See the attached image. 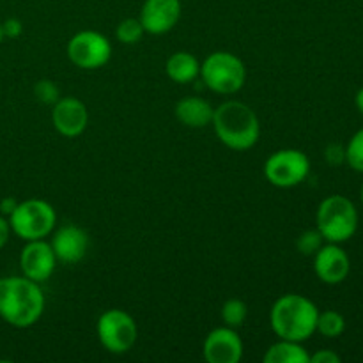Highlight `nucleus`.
Masks as SVG:
<instances>
[{
  "label": "nucleus",
  "mask_w": 363,
  "mask_h": 363,
  "mask_svg": "<svg viewBox=\"0 0 363 363\" xmlns=\"http://www.w3.org/2000/svg\"><path fill=\"white\" fill-rule=\"evenodd\" d=\"M46 300L38 282L27 277L0 279V318L14 328H30L41 319Z\"/></svg>",
  "instance_id": "nucleus-1"
},
{
  "label": "nucleus",
  "mask_w": 363,
  "mask_h": 363,
  "mask_svg": "<svg viewBox=\"0 0 363 363\" xmlns=\"http://www.w3.org/2000/svg\"><path fill=\"white\" fill-rule=\"evenodd\" d=\"M211 124L218 140L233 151H248L261 137L257 113L247 103L236 99L216 106Z\"/></svg>",
  "instance_id": "nucleus-2"
},
{
  "label": "nucleus",
  "mask_w": 363,
  "mask_h": 363,
  "mask_svg": "<svg viewBox=\"0 0 363 363\" xmlns=\"http://www.w3.org/2000/svg\"><path fill=\"white\" fill-rule=\"evenodd\" d=\"M319 308L312 300L301 294H284L273 303L269 312L272 330L279 339L305 342L318 328Z\"/></svg>",
  "instance_id": "nucleus-3"
},
{
  "label": "nucleus",
  "mask_w": 363,
  "mask_h": 363,
  "mask_svg": "<svg viewBox=\"0 0 363 363\" xmlns=\"http://www.w3.org/2000/svg\"><path fill=\"white\" fill-rule=\"evenodd\" d=\"M315 229L328 243H346L358 230L357 206L344 195H330L319 204Z\"/></svg>",
  "instance_id": "nucleus-4"
},
{
  "label": "nucleus",
  "mask_w": 363,
  "mask_h": 363,
  "mask_svg": "<svg viewBox=\"0 0 363 363\" xmlns=\"http://www.w3.org/2000/svg\"><path fill=\"white\" fill-rule=\"evenodd\" d=\"M11 230L23 241L45 240L53 233L57 223V213L50 202L41 199H28L18 202L9 216Z\"/></svg>",
  "instance_id": "nucleus-5"
},
{
  "label": "nucleus",
  "mask_w": 363,
  "mask_h": 363,
  "mask_svg": "<svg viewBox=\"0 0 363 363\" xmlns=\"http://www.w3.org/2000/svg\"><path fill=\"white\" fill-rule=\"evenodd\" d=\"M201 78L216 94H234L247 80L243 60L230 52H213L201 64Z\"/></svg>",
  "instance_id": "nucleus-6"
},
{
  "label": "nucleus",
  "mask_w": 363,
  "mask_h": 363,
  "mask_svg": "<svg viewBox=\"0 0 363 363\" xmlns=\"http://www.w3.org/2000/svg\"><path fill=\"white\" fill-rule=\"evenodd\" d=\"M96 332L101 346L113 354L128 353L138 339L137 323L121 308L103 312L96 325Z\"/></svg>",
  "instance_id": "nucleus-7"
},
{
  "label": "nucleus",
  "mask_w": 363,
  "mask_h": 363,
  "mask_svg": "<svg viewBox=\"0 0 363 363\" xmlns=\"http://www.w3.org/2000/svg\"><path fill=\"white\" fill-rule=\"evenodd\" d=\"M311 174V160L298 149H280L264 163V176L273 186L293 188L303 183Z\"/></svg>",
  "instance_id": "nucleus-8"
},
{
  "label": "nucleus",
  "mask_w": 363,
  "mask_h": 363,
  "mask_svg": "<svg viewBox=\"0 0 363 363\" xmlns=\"http://www.w3.org/2000/svg\"><path fill=\"white\" fill-rule=\"evenodd\" d=\"M67 57L80 69H99L112 57V43L101 32H77L67 43Z\"/></svg>",
  "instance_id": "nucleus-9"
},
{
  "label": "nucleus",
  "mask_w": 363,
  "mask_h": 363,
  "mask_svg": "<svg viewBox=\"0 0 363 363\" xmlns=\"http://www.w3.org/2000/svg\"><path fill=\"white\" fill-rule=\"evenodd\" d=\"M243 340L230 326L215 328L202 344V357L208 363H238L243 358Z\"/></svg>",
  "instance_id": "nucleus-10"
},
{
  "label": "nucleus",
  "mask_w": 363,
  "mask_h": 363,
  "mask_svg": "<svg viewBox=\"0 0 363 363\" xmlns=\"http://www.w3.org/2000/svg\"><path fill=\"white\" fill-rule=\"evenodd\" d=\"M57 266V257L53 254L52 245L45 240L27 241L20 254V268L23 277L43 284L53 275Z\"/></svg>",
  "instance_id": "nucleus-11"
},
{
  "label": "nucleus",
  "mask_w": 363,
  "mask_h": 363,
  "mask_svg": "<svg viewBox=\"0 0 363 363\" xmlns=\"http://www.w3.org/2000/svg\"><path fill=\"white\" fill-rule=\"evenodd\" d=\"M53 128L62 137L77 138L85 131L89 124V112L84 101L78 98H59L52 108Z\"/></svg>",
  "instance_id": "nucleus-12"
},
{
  "label": "nucleus",
  "mask_w": 363,
  "mask_h": 363,
  "mask_svg": "<svg viewBox=\"0 0 363 363\" xmlns=\"http://www.w3.org/2000/svg\"><path fill=\"white\" fill-rule=\"evenodd\" d=\"M314 272L328 286L342 284L351 272L350 255L337 243L323 245L314 255Z\"/></svg>",
  "instance_id": "nucleus-13"
},
{
  "label": "nucleus",
  "mask_w": 363,
  "mask_h": 363,
  "mask_svg": "<svg viewBox=\"0 0 363 363\" xmlns=\"http://www.w3.org/2000/svg\"><path fill=\"white\" fill-rule=\"evenodd\" d=\"M181 18V0H145L140 23L147 34L160 35L172 30Z\"/></svg>",
  "instance_id": "nucleus-14"
},
{
  "label": "nucleus",
  "mask_w": 363,
  "mask_h": 363,
  "mask_svg": "<svg viewBox=\"0 0 363 363\" xmlns=\"http://www.w3.org/2000/svg\"><path fill=\"white\" fill-rule=\"evenodd\" d=\"M50 245H52L57 261L64 262V264H77L87 254L89 236L82 227L69 223V225L60 227L53 234Z\"/></svg>",
  "instance_id": "nucleus-15"
},
{
  "label": "nucleus",
  "mask_w": 363,
  "mask_h": 363,
  "mask_svg": "<svg viewBox=\"0 0 363 363\" xmlns=\"http://www.w3.org/2000/svg\"><path fill=\"white\" fill-rule=\"evenodd\" d=\"M177 121L181 124L188 128H194V130H201V128H206L211 124L213 121V108L209 105L208 99L199 98V96H188V98H183L181 101H177L176 108Z\"/></svg>",
  "instance_id": "nucleus-16"
},
{
  "label": "nucleus",
  "mask_w": 363,
  "mask_h": 363,
  "mask_svg": "<svg viewBox=\"0 0 363 363\" xmlns=\"http://www.w3.org/2000/svg\"><path fill=\"white\" fill-rule=\"evenodd\" d=\"M167 74L176 84H191L201 77V62L190 52H176L169 57L165 66Z\"/></svg>",
  "instance_id": "nucleus-17"
},
{
  "label": "nucleus",
  "mask_w": 363,
  "mask_h": 363,
  "mask_svg": "<svg viewBox=\"0 0 363 363\" xmlns=\"http://www.w3.org/2000/svg\"><path fill=\"white\" fill-rule=\"evenodd\" d=\"M262 360L266 363H311V354L301 342L279 339V342L269 346Z\"/></svg>",
  "instance_id": "nucleus-18"
},
{
  "label": "nucleus",
  "mask_w": 363,
  "mask_h": 363,
  "mask_svg": "<svg viewBox=\"0 0 363 363\" xmlns=\"http://www.w3.org/2000/svg\"><path fill=\"white\" fill-rule=\"evenodd\" d=\"M346 330V319L340 312L337 311H325L319 312L318 318V328L315 332L321 333L326 339H337L340 337Z\"/></svg>",
  "instance_id": "nucleus-19"
},
{
  "label": "nucleus",
  "mask_w": 363,
  "mask_h": 363,
  "mask_svg": "<svg viewBox=\"0 0 363 363\" xmlns=\"http://www.w3.org/2000/svg\"><path fill=\"white\" fill-rule=\"evenodd\" d=\"M248 318V307L243 300H238V298H233V300L225 301L222 307V319L225 323V326H230V328H240L243 326V323L247 321Z\"/></svg>",
  "instance_id": "nucleus-20"
},
{
  "label": "nucleus",
  "mask_w": 363,
  "mask_h": 363,
  "mask_svg": "<svg viewBox=\"0 0 363 363\" xmlns=\"http://www.w3.org/2000/svg\"><path fill=\"white\" fill-rule=\"evenodd\" d=\"M144 32L145 30L138 18H126L116 28L117 39L121 43H124V45H135V43H138L142 39V35H144Z\"/></svg>",
  "instance_id": "nucleus-21"
},
{
  "label": "nucleus",
  "mask_w": 363,
  "mask_h": 363,
  "mask_svg": "<svg viewBox=\"0 0 363 363\" xmlns=\"http://www.w3.org/2000/svg\"><path fill=\"white\" fill-rule=\"evenodd\" d=\"M346 163L357 172L363 174V128L351 137L346 145Z\"/></svg>",
  "instance_id": "nucleus-22"
},
{
  "label": "nucleus",
  "mask_w": 363,
  "mask_h": 363,
  "mask_svg": "<svg viewBox=\"0 0 363 363\" xmlns=\"http://www.w3.org/2000/svg\"><path fill=\"white\" fill-rule=\"evenodd\" d=\"M323 241L325 238L321 236L318 229H312V230H305V233L300 234L296 241V247L300 250V254L303 255H315V252L323 247Z\"/></svg>",
  "instance_id": "nucleus-23"
},
{
  "label": "nucleus",
  "mask_w": 363,
  "mask_h": 363,
  "mask_svg": "<svg viewBox=\"0 0 363 363\" xmlns=\"http://www.w3.org/2000/svg\"><path fill=\"white\" fill-rule=\"evenodd\" d=\"M34 94L35 98L41 103H45V105H53V103L60 98L59 87H57L52 80H39L38 84L34 85Z\"/></svg>",
  "instance_id": "nucleus-24"
},
{
  "label": "nucleus",
  "mask_w": 363,
  "mask_h": 363,
  "mask_svg": "<svg viewBox=\"0 0 363 363\" xmlns=\"http://www.w3.org/2000/svg\"><path fill=\"white\" fill-rule=\"evenodd\" d=\"M325 160L332 167L342 165L346 162V147L340 144H330L325 151Z\"/></svg>",
  "instance_id": "nucleus-25"
},
{
  "label": "nucleus",
  "mask_w": 363,
  "mask_h": 363,
  "mask_svg": "<svg viewBox=\"0 0 363 363\" xmlns=\"http://www.w3.org/2000/svg\"><path fill=\"white\" fill-rule=\"evenodd\" d=\"M2 30H4V38H11L16 39L20 38L21 32H23V25L18 18H7L6 21H2Z\"/></svg>",
  "instance_id": "nucleus-26"
},
{
  "label": "nucleus",
  "mask_w": 363,
  "mask_h": 363,
  "mask_svg": "<svg viewBox=\"0 0 363 363\" xmlns=\"http://www.w3.org/2000/svg\"><path fill=\"white\" fill-rule=\"evenodd\" d=\"M311 363H340V357L332 350H321L312 354Z\"/></svg>",
  "instance_id": "nucleus-27"
},
{
  "label": "nucleus",
  "mask_w": 363,
  "mask_h": 363,
  "mask_svg": "<svg viewBox=\"0 0 363 363\" xmlns=\"http://www.w3.org/2000/svg\"><path fill=\"white\" fill-rule=\"evenodd\" d=\"M11 233H13V230H11L9 218H7V216H0V250L7 245V241H9L11 238Z\"/></svg>",
  "instance_id": "nucleus-28"
},
{
  "label": "nucleus",
  "mask_w": 363,
  "mask_h": 363,
  "mask_svg": "<svg viewBox=\"0 0 363 363\" xmlns=\"http://www.w3.org/2000/svg\"><path fill=\"white\" fill-rule=\"evenodd\" d=\"M16 206H18L16 199H13V197L2 199V201H0V213H2V216H7V218H9L11 213L14 211V208H16Z\"/></svg>",
  "instance_id": "nucleus-29"
},
{
  "label": "nucleus",
  "mask_w": 363,
  "mask_h": 363,
  "mask_svg": "<svg viewBox=\"0 0 363 363\" xmlns=\"http://www.w3.org/2000/svg\"><path fill=\"white\" fill-rule=\"evenodd\" d=\"M354 103H357V108L363 113V87L357 92V98H354Z\"/></svg>",
  "instance_id": "nucleus-30"
},
{
  "label": "nucleus",
  "mask_w": 363,
  "mask_h": 363,
  "mask_svg": "<svg viewBox=\"0 0 363 363\" xmlns=\"http://www.w3.org/2000/svg\"><path fill=\"white\" fill-rule=\"evenodd\" d=\"M4 39V30H2V21H0V43H2Z\"/></svg>",
  "instance_id": "nucleus-31"
},
{
  "label": "nucleus",
  "mask_w": 363,
  "mask_h": 363,
  "mask_svg": "<svg viewBox=\"0 0 363 363\" xmlns=\"http://www.w3.org/2000/svg\"><path fill=\"white\" fill-rule=\"evenodd\" d=\"M362 204H363V186H362Z\"/></svg>",
  "instance_id": "nucleus-32"
}]
</instances>
